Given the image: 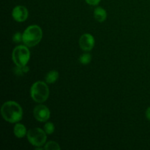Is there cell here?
<instances>
[{"label":"cell","instance_id":"16","mask_svg":"<svg viewBox=\"0 0 150 150\" xmlns=\"http://www.w3.org/2000/svg\"><path fill=\"white\" fill-rule=\"evenodd\" d=\"M87 4H89V5H98L100 2L101 0H85Z\"/></svg>","mask_w":150,"mask_h":150},{"label":"cell","instance_id":"12","mask_svg":"<svg viewBox=\"0 0 150 150\" xmlns=\"http://www.w3.org/2000/svg\"><path fill=\"white\" fill-rule=\"evenodd\" d=\"M43 149L45 150H52V149L59 150L61 149V147H60V146L59 145L58 143H57V142H53V141H51V142H48L45 144Z\"/></svg>","mask_w":150,"mask_h":150},{"label":"cell","instance_id":"13","mask_svg":"<svg viewBox=\"0 0 150 150\" xmlns=\"http://www.w3.org/2000/svg\"><path fill=\"white\" fill-rule=\"evenodd\" d=\"M91 60H92V56L89 53H86V54H83L82 55L80 56L79 57V62L81 64H88L90 63Z\"/></svg>","mask_w":150,"mask_h":150},{"label":"cell","instance_id":"6","mask_svg":"<svg viewBox=\"0 0 150 150\" xmlns=\"http://www.w3.org/2000/svg\"><path fill=\"white\" fill-rule=\"evenodd\" d=\"M33 114L35 118L38 121L41 122H45L48 121L51 116V112L48 108L45 105H38L34 108Z\"/></svg>","mask_w":150,"mask_h":150},{"label":"cell","instance_id":"7","mask_svg":"<svg viewBox=\"0 0 150 150\" xmlns=\"http://www.w3.org/2000/svg\"><path fill=\"white\" fill-rule=\"evenodd\" d=\"M79 45L83 51H91L95 46V38L90 34H83L79 39Z\"/></svg>","mask_w":150,"mask_h":150},{"label":"cell","instance_id":"10","mask_svg":"<svg viewBox=\"0 0 150 150\" xmlns=\"http://www.w3.org/2000/svg\"><path fill=\"white\" fill-rule=\"evenodd\" d=\"M94 16L99 22H103L107 18V13L103 7H98L94 11Z\"/></svg>","mask_w":150,"mask_h":150},{"label":"cell","instance_id":"4","mask_svg":"<svg viewBox=\"0 0 150 150\" xmlns=\"http://www.w3.org/2000/svg\"><path fill=\"white\" fill-rule=\"evenodd\" d=\"M13 62L18 67H24L30 59L29 48L25 45H18L14 48L12 54Z\"/></svg>","mask_w":150,"mask_h":150},{"label":"cell","instance_id":"8","mask_svg":"<svg viewBox=\"0 0 150 150\" xmlns=\"http://www.w3.org/2000/svg\"><path fill=\"white\" fill-rule=\"evenodd\" d=\"M28 10L26 7L22 5H18L15 7L13 10L12 16L13 18L18 22H23L27 19Z\"/></svg>","mask_w":150,"mask_h":150},{"label":"cell","instance_id":"2","mask_svg":"<svg viewBox=\"0 0 150 150\" xmlns=\"http://www.w3.org/2000/svg\"><path fill=\"white\" fill-rule=\"evenodd\" d=\"M42 38V31L38 25L28 26L23 33V42L28 47H33L38 45Z\"/></svg>","mask_w":150,"mask_h":150},{"label":"cell","instance_id":"11","mask_svg":"<svg viewBox=\"0 0 150 150\" xmlns=\"http://www.w3.org/2000/svg\"><path fill=\"white\" fill-rule=\"evenodd\" d=\"M59 78V73L56 70H51L45 76V81L48 83H55Z\"/></svg>","mask_w":150,"mask_h":150},{"label":"cell","instance_id":"9","mask_svg":"<svg viewBox=\"0 0 150 150\" xmlns=\"http://www.w3.org/2000/svg\"><path fill=\"white\" fill-rule=\"evenodd\" d=\"M14 134L18 139L24 137L26 134H27L26 127L23 124L21 123H17L14 127Z\"/></svg>","mask_w":150,"mask_h":150},{"label":"cell","instance_id":"14","mask_svg":"<svg viewBox=\"0 0 150 150\" xmlns=\"http://www.w3.org/2000/svg\"><path fill=\"white\" fill-rule=\"evenodd\" d=\"M54 130H55V127L52 122H47L44 126V130L48 135L52 134L54 132Z\"/></svg>","mask_w":150,"mask_h":150},{"label":"cell","instance_id":"17","mask_svg":"<svg viewBox=\"0 0 150 150\" xmlns=\"http://www.w3.org/2000/svg\"><path fill=\"white\" fill-rule=\"evenodd\" d=\"M146 118L148 119V120H149L150 121V107H149V108L146 109Z\"/></svg>","mask_w":150,"mask_h":150},{"label":"cell","instance_id":"15","mask_svg":"<svg viewBox=\"0 0 150 150\" xmlns=\"http://www.w3.org/2000/svg\"><path fill=\"white\" fill-rule=\"evenodd\" d=\"M13 40L16 43L18 42H20L21 41H23V34H21L20 32H16L13 37Z\"/></svg>","mask_w":150,"mask_h":150},{"label":"cell","instance_id":"3","mask_svg":"<svg viewBox=\"0 0 150 150\" xmlns=\"http://www.w3.org/2000/svg\"><path fill=\"white\" fill-rule=\"evenodd\" d=\"M31 97L35 102L43 103L49 96V89L46 83L43 81H37L32 84L30 89Z\"/></svg>","mask_w":150,"mask_h":150},{"label":"cell","instance_id":"5","mask_svg":"<svg viewBox=\"0 0 150 150\" xmlns=\"http://www.w3.org/2000/svg\"><path fill=\"white\" fill-rule=\"evenodd\" d=\"M47 133L45 130H42L39 127H35L32 128L27 131V139L28 141L32 144L33 146H42V145L45 144L46 142Z\"/></svg>","mask_w":150,"mask_h":150},{"label":"cell","instance_id":"1","mask_svg":"<svg viewBox=\"0 0 150 150\" xmlns=\"http://www.w3.org/2000/svg\"><path fill=\"white\" fill-rule=\"evenodd\" d=\"M1 114L5 121L10 123H17L23 117V110L18 103L7 101L1 106Z\"/></svg>","mask_w":150,"mask_h":150}]
</instances>
